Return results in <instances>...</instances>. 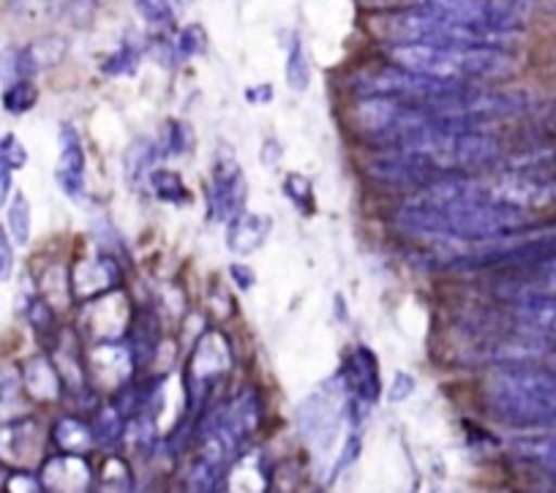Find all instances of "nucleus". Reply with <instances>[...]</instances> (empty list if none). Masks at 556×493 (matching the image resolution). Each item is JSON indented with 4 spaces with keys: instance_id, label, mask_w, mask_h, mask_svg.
<instances>
[{
    "instance_id": "obj_36",
    "label": "nucleus",
    "mask_w": 556,
    "mask_h": 493,
    "mask_svg": "<svg viewBox=\"0 0 556 493\" xmlns=\"http://www.w3.org/2000/svg\"><path fill=\"white\" fill-rule=\"evenodd\" d=\"M23 79L20 74V47H7L0 50V83H17Z\"/></svg>"
},
{
    "instance_id": "obj_43",
    "label": "nucleus",
    "mask_w": 556,
    "mask_h": 493,
    "mask_svg": "<svg viewBox=\"0 0 556 493\" xmlns=\"http://www.w3.org/2000/svg\"><path fill=\"white\" fill-rule=\"evenodd\" d=\"M9 194H12V164L0 153V207L7 205Z\"/></svg>"
},
{
    "instance_id": "obj_12",
    "label": "nucleus",
    "mask_w": 556,
    "mask_h": 493,
    "mask_svg": "<svg viewBox=\"0 0 556 493\" xmlns=\"http://www.w3.org/2000/svg\"><path fill=\"white\" fill-rule=\"evenodd\" d=\"M41 488L47 493H88L90 469L79 455H58L41 466Z\"/></svg>"
},
{
    "instance_id": "obj_16",
    "label": "nucleus",
    "mask_w": 556,
    "mask_h": 493,
    "mask_svg": "<svg viewBox=\"0 0 556 493\" xmlns=\"http://www.w3.org/2000/svg\"><path fill=\"white\" fill-rule=\"evenodd\" d=\"M66 50L68 41L55 34L41 36V39L30 41L28 47H20V74H23V79H30L34 74L58 66L66 58Z\"/></svg>"
},
{
    "instance_id": "obj_35",
    "label": "nucleus",
    "mask_w": 556,
    "mask_h": 493,
    "mask_svg": "<svg viewBox=\"0 0 556 493\" xmlns=\"http://www.w3.org/2000/svg\"><path fill=\"white\" fill-rule=\"evenodd\" d=\"M0 153L7 155L12 169H23L28 164V150H25V144L14 134H7V137L0 139Z\"/></svg>"
},
{
    "instance_id": "obj_8",
    "label": "nucleus",
    "mask_w": 556,
    "mask_h": 493,
    "mask_svg": "<svg viewBox=\"0 0 556 493\" xmlns=\"http://www.w3.org/2000/svg\"><path fill=\"white\" fill-rule=\"evenodd\" d=\"M366 173L379 184L412 186V189H424V186L442 178L440 169L431 167L429 161L420 159V155L404 153V150H390V153L377 155L366 164Z\"/></svg>"
},
{
    "instance_id": "obj_14",
    "label": "nucleus",
    "mask_w": 556,
    "mask_h": 493,
    "mask_svg": "<svg viewBox=\"0 0 556 493\" xmlns=\"http://www.w3.org/2000/svg\"><path fill=\"white\" fill-rule=\"evenodd\" d=\"M224 368H229L227 341H224L218 333L202 336L200 344H197V350H194V355H191V363H189V377H191V382H194L197 395H200V390L205 388L211 379H216Z\"/></svg>"
},
{
    "instance_id": "obj_42",
    "label": "nucleus",
    "mask_w": 556,
    "mask_h": 493,
    "mask_svg": "<svg viewBox=\"0 0 556 493\" xmlns=\"http://www.w3.org/2000/svg\"><path fill=\"white\" fill-rule=\"evenodd\" d=\"M12 267H14L12 245H9L7 232L0 229V281H7V278L12 276Z\"/></svg>"
},
{
    "instance_id": "obj_33",
    "label": "nucleus",
    "mask_w": 556,
    "mask_h": 493,
    "mask_svg": "<svg viewBox=\"0 0 556 493\" xmlns=\"http://www.w3.org/2000/svg\"><path fill=\"white\" fill-rule=\"evenodd\" d=\"M123 426H126V415L117 406H106L99 417V431H96V437L101 442H117L123 433Z\"/></svg>"
},
{
    "instance_id": "obj_27",
    "label": "nucleus",
    "mask_w": 556,
    "mask_h": 493,
    "mask_svg": "<svg viewBox=\"0 0 556 493\" xmlns=\"http://www.w3.org/2000/svg\"><path fill=\"white\" fill-rule=\"evenodd\" d=\"M96 9H99V0H52V14L63 23L74 25V28L88 25Z\"/></svg>"
},
{
    "instance_id": "obj_46",
    "label": "nucleus",
    "mask_w": 556,
    "mask_h": 493,
    "mask_svg": "<svg viewBox=\"0 0 556 493\" xmlns=\"http://www.w3.org/2000/svg\"><path fill=\"white\" fill-rule=\"evenodd\" d=\"M409 493H417V488H412V491Z\"/></svg>"
},
{
    "instance_id": "obj_30",
    "label": "nucleus",
    "mask_w": 556,
    "mask_h": 493,
    "mask_svg": "<svg viewBox=\"0 0 556 493\" xmlns=\"http://www.w3.org/2000/svg\"><path fill=\"white\" fill-rule=\"evenodd\" d=\"M9 232H12L14 243L25 245L30 240V202L25 200V194H14L12 205H9Z\"/></svg>"
},
{
    "instance_id": "obj_2",
    "label": "nucleus",
    "mask_w": 556,
    "mask_h": 493,
    "mask_svg": "<svg viewBox=\"0 0 556 493\" xmlns=\"http://www.w3.org/2000/svg\"><path fill=\"white\" fill-rule=\"evenodd\" d=\"M393 66L447 83H489L516 74L518 61L507 47H434V45H390L384 50Z\"/></svg>"
},
{
    "instance_id": "obj_29",
    "label": "nucleus",
    "mask_w": 556,
    "mask_h": 493,
    "mask_svg": "<svg viewBox=\"0 0 556 493\" xmlns=\"http://www.w3.org/2000/svg\"><path fill=\"white\" fill-rule=\"evenodd\" d=\"M36 101H39L36 85L30 83V79H17V83L9 85L7 93H3V110L12 112V115H25V112L34 110Z\"/></svg>"
},
{
    "instance_id": "obj_44",
    "label": "nucleus",
    "mask_w": 556,
    "mask_h": 493,
    "mask_svg": "<svg viewBox=\"0 0 556 493\" xmlns=\"http://www.w3.org/2000/svg\"><path fill=\"white\" fill-rule=\"evenodd\" d=\"M229 276H232V281L238 283L240 289H251L256 283V276L251 273V267L245 265H232L229 267Z\"/></svg>"
},
{
    "instance_id": "obj_13",
    "label": "nucleus",
    "mask_w": 556,
    "mask_h": 493,
    "mask_svg": "<svg viewBox=\"0 0 556 493\" xmlns=\"http://www.w3.org/2000/svg\"><path fill=\"white\" fill-rule=\"evenodd\" d=\"M117 281H121V267H117V262L112 260L110 254H101L96 256V260L79 262L72 278L74 292H77L83 300H93L99 298V294L112 292V289L117 287Z\"/></svg>"
},
{
    "instance_id": "obj_24",
    "label": "nucleus",
    "mask_w": 556,
    "mask_h": 493,
    "mask_svg": "<svg viewBox=\"0 0 556 493\" xmlns=\"http://www.w3.org/2000/svg\"><path fill=\"white\" fill-rule=\"evenodd\" d=\"M287 85L295 93H303L312 85V63H308L306 47H303L301 36H295L290 47V58H287Z\"/></svg>"
},
{
    "instance_id": "obj_1",
    "label": "nucleus",
    "mask_w": 556,
    "mask_h": 493,
    "mask_svg": "<svg viewBox=\"0 0 556 493\" xmlns=\"http://www.w3.org/2000/svg\"><path fill=\"white\" fill-rule=\"evenodd\" d=\"M399 224L412 235L451 243V240H505L521 232L529 224V216L513 207L472 200L447 202V205L409 202L399 211Z\"/></svg>"
},
{
    "instance_id": "obj_22",
    "label": "nucleus",
    "mask_w": 556,
    "mask_h": 493,
    "mask_svg": "<svg viewBox=\"0 0 556 493\" xmlns=\"http://www.w3.org/2000/svg\"><path fill=\"white\" fill-rule=\"evenodd\" d=\"M93 431H90L83 420H74V417H63L55 426L58 447L66 450V453L72 455H79L85 453V450L93 447Z\"/></svg>"
},
{
    "instance_id": "obj_20",
    "label": "nucleus",
    "mask_w": 556,
    "mask_h": 493,
    "mask_svg": "<svg viewBox=\"0 0 556 493\" xmlns=\"http://www.w3.org/2000/svg\"><path fill=\"white\" fill-rule=\"evenodd\" d=\"M156 144L148 142V139H137V142H131V148L126 150V155H123V175H126L128 186H134L137 189L139 184H146V180H151V167L153 161H156Z\"/></svg>"
},
{
    "instance_id": "obj_18",
    "label": "nucleus",
    "mask_w": 556,
    "mask_h": 493,
    "mask_svg": "<svg viewBox=\"0 0 556 493\" xmlns=\"http://www.w3.org/2000/svg\"><path fill=\"white\" fill-rule=\"evenodd\" d=\"M222 420L224 426L229 428V433L235 437V442L240 444L243 439H249L251 433L260 428V420H262L260 395H256L251 388H245L243 393L232 401V406L222 409Z\"/></svg>"
},
{
    "instance_id": "obj_28",
    "label": "nucleus",
    "mask_w": 556,
    "mask_h": 493,
    "mask_svg": "<svg viewBox=\"0 0 556 493\" xmlns=\"http://www.w3.org/2000/svg\"><path fill=\"white\" fill-rule=\"evenodd\" d=\"M139 68V50L131 41H123L104 63H101V74L106 77H134Z\"/></svg>"
},
{
    "instance_id": "obj_32",
    "label": "nucleus",
    "mask_w": 556,
    "mask_h": 493,
    "mask_svg": "<svg viewBox=\"0 0 556 493\" xmlns=\"http://www.w3.org/2000/svg\"><path fill=\"white\" fill-rule=\"evenodd\" d=\"M175 50L180 58H197L207 50V36L202 30V25H189V28L180 30L178 41H175Z\"/></svg>"
},
{
    "instance_id": "obj_41",
    "label": "nucleus",
    "mask_w": 556,
    "mask_h": 493,
    "mask_svg": "<svg viewBox=\"0 0 556 493\" xmlns=\"http://www.w3.org/2000/svg\"><path fill=\"white\" fill-rule=\"evenodd\" d=\"M20 390V377L12 368H0V404H7L17 395Z\"/></svg>"
},
{
    "instance_id": "obj_25",
    "label": "nucleus",
    "mask_w": 556,
    "mask_h": 493,
    "mask_svg": "<svg viewBox=\"0 0 556 493\" xmlns=\"http://www.w3.org/2000/svg\"><path fill=\"white\" fill-rule=\"evenodd\" d=\"M134 9L153 28H169L180 14V0H134Z\"/></svg>"
},
{
    "instance_id": "obj_40",
    "label": "nucleus",
    "mask_w": 556,
    "mask_h": 493,
    "mask_svg": "<svg viewBox=\"0 0 556 493\" xmlns=\"http://www.w3.org/2000/svg\"><path fill=\"white\" fill-rule=\"evenodd\" d=\"M415 393V377H412V374H395L393 377V384H390V393H388V399L390 401H395V404H399V401H406L409 399V395Z\"/></svg>"
},
{
    "instance_id": "obj_17",
    "label": "nucleus",
    "mask_w": 556,
    "mask_h": 493,
    "mask_svg": "<svg viewBox=\"0 0 556 493\" xmlns=\"http://www.w3.org/2000/svg\"><path fill=\"white\" fill-rule=\"evenodd\" d=\"M513 316L532 333L556 339V294L513 300Z\"/></svg>"
},
{
    "instance_id": "obj_26",
    "label": "nucleus",
    "mask_w": 556,
    "mask_h": 493,
    "mask_svg": "<svg viewBox=\"0 0 556 493\" xmlns=\"http://www.w3.org/2000/svg\"><path fill=\"white\" fill-rule=\"evenodd\" d=\"M516 453L521 458L532 460L540 469L556 475V437H543V439H523L516 444Z\"/></svg>"
},
{
    "instance_id": "obj_3",
    "label": "nucleus",
    "mask_w": 556,
    "mask_h": 493,
    "mask_svg": "<svg viewBox=\"0 0 556 493\" xmlns=\"http://www.w3.org/2000/svg\"><path fill=\"white\" fill-rule=\"evenodd\" d=\"M485 395L496 415L513 426L556 420V374L534 366H505L491 374Z\"/></svg>"
},
{
    "instance_id": "obj_4",
    "label": "nucleus",
    "mask_w": 556,
    "mask_h": 493,
    "mask_svg": "<svg viewBox=\"0 0 556 493\" xmlns=\"http://www.w3.org/2000/svg\"><path fill=\"white\" fill-rule=\"evenodd\" d=\"M464 200L489 202L521 213L540 211L556 205V178L527 169H500L491 178H464Z\"/></svg>"
},
{
    "instance_id": "obj_19",
    "label": "nucleus",
    "mask_w": 556,
    "mask_h": 493,
    "mask_svg": "<svg viewBox=\"0 0 556 493\" xmlns=\"http://www.w3.org/2000/svg\"><path fill=\"white\" fill-rule=\"evenodd\" d=\"M23 382H25V390L41 401H52L58 399V393H61V377H58V371L52 368V363L47 361L45 355L34 357V361L25 366Z\"/></svg>"
},
{
    "instance_id": "obj_21",
    "label": "nucleus",
    "mask_w": 556,
    "mask_h": 493,
    "mask_svg": "<svg viewBox=\"0 0 556 493\" xmlns=\"http://www.w3.org/2000/svg\"><path fill=\"white\" fill-rule=\"evenodd\" d=\"M85 325L90 327V333L93 336H101V339H117L128 325V303L121 305L115 314H104V303H101V298H96V303H90L88 314H85Z\"/></svg>"
},
{
    "instance_id": "obj_6",
    "label": "nucleus",
    "mask_w": 556,
    "mask_h": 493,
    "mask_svg": "<svg viewBox=\"0 0 556 493\" xmlns=\"http://www.w3.org/2000/svg\"><path fill=\"white\" fill-rule=\"evenodd\" d=\"M245 202V178L240 173V164L235 159V150L227 144L218 148L216 167H213V184L207 189V218L224 222L238 216Z\"/></svg>"
},
{
    "instance_id": "obj_11",
    "label": "nucleus",
    "mask_w": 556,
    "mask_h": 493,
    "mask_svg": "<svg viewBox=\"0 0 556 493\" xmlns=\"http://www.w3.org/2000/svg\"><path fill=\"white\" fill-rule=\"evenodd\" d=\"M55 178L72 200H79L85 194V148L72 123L61 126V159H58Z\"/></svg>"
},
{
    "instance_id": "obj_23",
    "label": "nucleus",
    "mask_w": 556,
    "mask_h": 493,
    "mask_svg": "<svg viewBox=\"0 0 556 493\" xmlns=\"http://www.w3.org/2000/svg\"><path fill=\"white\" fill-rule=\"evenodd\" d=\"M148 186H151L153 197H156L159 202H173V205H186V202H191V191L186 189V184L180 180L178 173H167V169H159V173L151 175V180H148Z\"/></svg>"
},
{
    "instance_id": "obj_5",
    "label": "nucleus",
    "mask_w": 556,
    "mask_h": 493,
    "mask_svg": "<svg viewBox=\"0 0 556 493\" xmlns=\"http://www.w3.org/2000/svg\"><path fill=\"white\" fill-rule=\"evenodd\" d=\"M464 88H469V85L447 83V79L406 72V68L393 66V63H390L388 68H379V72L366 74V77L357 83L361 96H393V99H406V101L440 99V96L458 93V90Z\"/></svg>"
},
{
    "instance_id": "obj_31",
    "label": "nucleus",
    "mask_w": 556,
    "mask_h": 493,
    "mask_svg": "<svg viewBox=\"0 0 556 493\" xmlns=\"http://www.w3.org/2000/svg\"><path fill=\"white\" fill-rule=\"evenodd\" d=\"M285 194L295 202L298 211H303V213L314 211V186H312V180L303 178V175H290V178H287Z\"/></svg>"
},
{
    "instance_id": "obj_34",
    "label": "nucleus",
    "mask_w": 556,
    "mask_h": 493,
    "mask_svg": "<svg viewBox=\"0 0 556 493\" xmlns=\"http://www.w3.org/2000/svg\"><path fill=\"white\" fill-rule=\"evenodd\" d=\"M191 142H194V134H191V128L186 126V123H167V148L164 150H167L169 155H184L186 150L191 148Z\"/></svg>"
},
{
    "instance_id": "obj_9",
    "label": "nucleus",
    "mask_w": 556,
    "mask_h": 493,
    "mask_svg": "<svg viewBox=\"0 0 556 493\" xmlns=\"http://www.w3.org/2000/svg\"><path fill=\"white\" fill-rule=\"evenodd\" d=\"M41 455V431L36 420H12L0 426V464L28 469Z\"/></svg>"
},
{
    "instance_id": "obj_37",
    "label": "nucleus",
    "mask_w": 556,
    "mask_h": 493,
    "mask_svg": "<svg viewBox=\"0 0 556 493\" xmlns=\"http://www.w3.org/2000/svg\"><path fill=\"white\" fill-rule=\"evenodd\" d=\"M361 450H363V442H361V433H350V437H346V442H344V450H341V455H339V460H336V466H333V480L336 477L341 475V471L344 469H350L352 464H355L357 458H361Z\"/></svg>"
},
{
    "instance_id": "obj_45",
    "label": "nucleus",
    "mask_w": 556,
    "mask_h": 493,
    "mask_svg": "<svg viewBox=\"0 0 556 493\" xmlns=\"http://www.w3.org/2000/svg\"><path fill=\"white\" fill-rule=\"evenodd\" d=\"M245 99H249L251 104H267V101L273 99V88H270V85H260V88H249V90H245Z\"/></svg>"
},
{
    "instance_id": "obj_47",
    "label": "nucleus",
    "mask_w": 556,
    "mask_h": 493,
    "mask_svg": "<svg viewBox=\"0 0 556 493\" xmlns=\"http://www.w3.org/2000/svg\"><path fill=\"white\" fill-rule=\"evenodd\" d=\"M551 3H554V9H556V0H551Z\"/></svg>"
},
{
    "instance_id": "obj_15",
    "label": "nucleus",
    "mask_w": 556,
    "mask_h": 493,
    "mask_svg": "<svg viewBox=\"0 0 556 493\" xmlns=\"http://www.w3.org/2000/svg\"><path fill=\"white\" fill-rule=\"evenodd\" d=\"M267 232H270V218L256 216V213H243L232 216L227 222V245L232 254H254L262 243H265Z\"/></svg>"
},
{
    "instance_id": "obj_39",
    "label": "nucleus",
    "mask_w": 556,
    "mask_h": 493,
    "mask_svg": "<svg viewBox=\"0 0 556 493\" xmlns=\"http://www.w3.org/2000/svg\"><path fill=\"white\" fill-rule=\"evenodd\" d=\"M7 488L9 493H41L45 488H41V480H36L34 475H28V471H17V475L7 477Z\"/></svg>"
},
{
    "instance_id": "obj_7",
    "label": "nucleus",
    "mask_w": 556,
    "mask_h": 493,
    "mask_svg": "<svg viewBox=\"0 0 556 493\" xmlns=\"http://www.w3.org/2000/svg\"><path fill=\"white\" fill-rule=\"evenodd\" d=\"M344 379L336 377L325 382L317 393L308 395L298 409V426L308 439H330L339 428L341 417H344L350 399H346Z\"/></svg>"
},
{
    "instance_id": "obj_10",
    "label": "nucleus",
    "mask_w": 556,
    "mask_h": 493,
    "mask_svg": "<svg viewBox=\"0 0 556 493\" xmlns=\"http://www.w3.org/2000/svg\"><path fill=\"white\" fill-rule=\"evenodd\" d=\"M341 379H344V388L346 393H350V399L361 401V404L371 406L377 404L379 395H382L379 363L368 346H355V350L346 355Z\"/></svg>"
},
{
    "instance_id": "obj_38",
    "label": "nucleus",
    "mask_w": 556,
    "mask_h": 493,
    "mask_svg": "<svg viewBox=\"0 0 556 493\" xmlns=\"http://www.w3.org/2000/svg\"><path fill=\"white\" fill-rule=\"evenodd\" d=\"M28 316H30V325H34L41 336H45L47 330H52V325H55L52 308L45 303V300H34V303H30Z\"/></svg>"
}]
</instances>
